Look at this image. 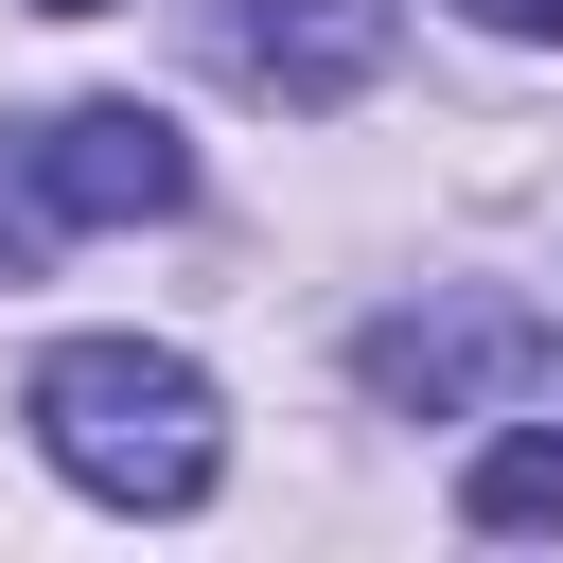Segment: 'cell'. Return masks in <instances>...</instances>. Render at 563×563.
<instances>
[{
    "mask_svg": "<svg viewBox=\"0 0 563 563\" xmlns=\"http://www.w3.org/2000/svg\"><path fill=\"white\" fill-rule=\"evenodd\" d=\"M18 422H35L53 475L106 493V510H194V493L229 475V405H211V369L158 352V334H70V352H35Z\"/></svg>",
    "mask_w": 563,
    "mask_h": 563,
    "instance_id": "1",
    "label": "cell"
},
{
    "mask_svg": "<svg viewBox=\"0 0 563 563\" xmlns=\"http://www.w3.org/2000/svg\"><path fill=\"white\" fill-rule=\"evenodd\" d=\"M352 369H369V405L475 422V405H528V387H563V317H528V299H493V282H440V299L369 317V334H352Z\"/></svg>",
    "mask_w": 563,
    "mask_h": 563,
    "instance_id": "2",
    "label": "cell"
},
{
    "mask_svg": "<svg viewBox=\"0 0 563 563\" xmlns=\"http://www.w3.org/2000/svg\"><path fill=\"white\" fill-rule=\"evenodd\" d=\"M211 53H229V88H264V106H352V88L405 53V0H211Z\"/></svg>",
    "mask_w": 563,
    "mask_h": 563,
    "instance_id": "3",
    "label": "cell"
},
{
    "mask_svg": "<svg viewBox=\"0 0 563 563\" xmlns=\"http://www.w3.org/2000/svg\"><path fill=\"white\" fill-rule=\"evenodd\" d=\"M35 194H53L70 229H141V211H194V141L106 88V106H53V123H35Z\"/></svg>",
    "mask_w": 563,
    "mask_h": 563,
    "instance_id": "4",
    "label": "cell"
},
{
    "mask_svg": "<svg viewBox=\"0 0 563 563\" xmlns=\"http://www.w3.org/2000/svg\"><path fill=\"white\" fill-rule=\"evenodd\" d=\"M457 528H493V545H545V528H563V422H510V440H475V475H457Z\"/></svg>",
    "mask_w": 563,
    "mask_h": 563,
    "instance_id": "5",
    "label": "cell"
},
{
    "mask_svg": "<svg viewBox=\"0 0 563 563\" xmlns=\"http://www.w3.org/2000/svg\"><path fill=\"white\" fill-rule=\"evenodd\" d=\"M53 229H70V211L35 194V141H18V158H0V282H35V246H53Z\"/></svg>",
    "mask_w": 563,
    "mask_h": 563,
    "instance_id": "6",
    "label": "cell"
},
{
    "mask_svg": "<svg viewBox=\"0 0 563 563\" xmlns=\"http://www.w3.org/2000/svg\"><path fill=\"white\" fill-rule=\"evenodd\" d=\"M457 18H493V35H563V0H457Z\"/></svg>",
    "mask_w": 563,
    "mask_h": 563,
    "instance_id": "7",
    "label": "cell"
},
{
    "mask_svg": "<svg viewBox=\"0 0 563 563\" xmlns=\"http://www.w3.org/2000/svg\"><path fill=\"white\" fill-rule=\"evenodd\" d=\"M35 18H106V0H35Z\"/></svg>",
    "mask_w": 563,
    "mask_h": 563,
    "instance_id": "8",
    "label": "cell"
}]
</instances>
